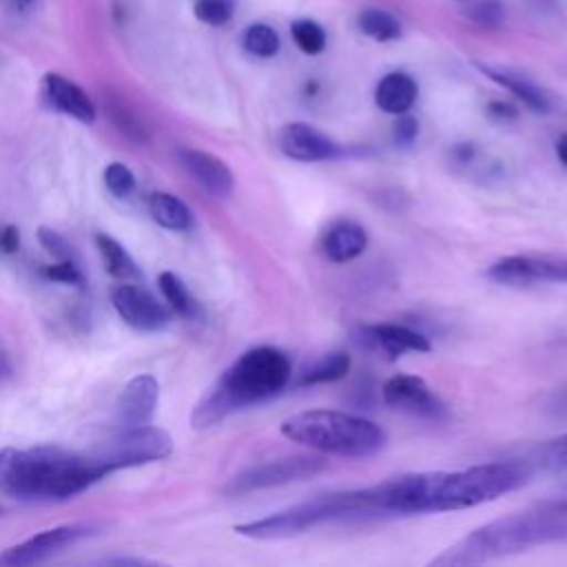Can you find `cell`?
Wrapping results in <instances>:
<instances>
[{"label": "cell", "mask_w": 567, "mask_h": 567, "mask_svg": "<svg viewBox=\"0 0 567 567\" xmlns=\"http://www.w3.org/2000/svg\"><path fill=\"white\" fill-rule=\"evenodd\" d=\"M104 184L113 197H128L135 190V175L128 166L113 162L104 168Z\"/></svg>", "instance_id": "29"}, {"label": "cell", "mask_w": 567, "mask_h": 567, "mask_svg": "<svg viewBox=\"0 0 567 567\" xmlns=\"http://www.w3.org/2000/svg\"><path fill=\"white\" fill-rule=\"evenodd\" d=\"M419 135V122L414 115L410 113H401L396 115V122L392 126V140L399 144V146H410Z\"/></svg>", "instance_id": "34"}, {"label": "cell", "mask_w": 567, "mask_h": 567, "mask_svg": "<svg viewBox=\"0 0 567 567\" xmlns=\"http://www.w3.org/2000/svg\"><path fill=\"white\" fill-rule=\"evenodd\" d=\"M365 246H368L365 228L354 221H348V219L332 224L321 239L323 255L334 264L352 261L354 257H359L365 250Z\"/></svg>", "instance_id": "18"}, {"label": "cell", "mask_w": 567, "mask_h": 567, "mask_svg": "<svg viewBox=\"0 0 567 567\" xmlns=\"http://www.w3.org/2000/svg\"><path fill=\"white\" fill-rule=\"evenodd\" d=\"M374 514L361 496V489L339 492V494H323L281 512L268 514L264 518H255L248 523L235 525V532L246 538L255 540H277L303 534L317 525L330 520H346V518H361Z\"/></svg>", "instance_id": "6"}, {"label": "cell", "mask_w": 567, "mask_h": 567, "mask_svg": "<svg viewBox=\"0 0 567 567\" xmlns=\"http://www.w3.org/2000/svg\"><path fill=\"white\" fill-rule=\"evenodd\" d=\"M357 27L363 35L377 42H392L401 38V22L385 9L365 7L357 16Z\"/></svg>", "instance_id": "23"}, {"label": "cell", "mask_w": 567, "mask_h": 567, "mask_svg": "<svg viewBox=\"0 0 567 567\" xmlns=\"http://www.w3.org/2000/svg\"><path fill=\"white\" fill-rule=\"evenodd\" d=\"M465 16L483 29H498L505 20V7L501 0H476L467 7Z\"/></svg>", "instance_id": "28"}, {"label": "cell", "mask_w": 567, "mask_h": 567, "mask_svg": "<svg viewBox=\"0 0 567 567\" xmlns=\"http://www.w3.org/2000/svg\"><path fill=\"white\" fill-rule=\"evenodd\" d=\"M350 357L346 352H332L312 363L308 370L301 372L297 385H317V383H332L348 374Z\"/></svg>", "instance_id": "25"}, {"label": "cell", "mask_w": 567, "mask_h": 567, "mask_svg": "<svg viewBox=\"0 0 567 567\" xmlns=\"http://www.w3.org/2000/svg\"><path fill=\"white\" fill-rule=\"evenodd\" d=\"M241 47L255 58H272L281 49L279 33L266 22H252L241 33Z\"/></svg>", "instance_id": "26"}, {"label": "cell", "mask_w": 567, "mask_h": 567, "mask_svg": "<svg viewBox=\"0 0 567 567\" xmlns=\"http://www.w3.org/2000/svg\"><path fill=\"white\" fill-rule=\"evenodd\" d=\"M556 155H558V159L567 166V133H563V135L558 137V142H556Z\"/></svg>", "instance_id": "37"}, {"label": "cell", "mask_w": 567, "mask_h": 567, "mask_svg": "<svg viewBox=\"0 0 567 567\" xmlns=\"http://www.w3.org/2000/svg\"><path fill=\"white\" fill-rule=\"evenodd\" d=\"M157 284H159V290H162V295L168 301L173 312H177L184 319H193V317L199 315L197 299L190 295L186 284L175 272H168V270L162 272L157 277Z\"/></svg>", "instance_id": "24"}, {"label": "cell", "mask_w": 567, "mask_h": 567, "mask_svg": "<svg viewBox=\"0 0 567 567\" xmlns=\"http://www.w3.org/2000/svg\"><path fill=\"white\" fill-rule=\"evenodd\" d=\"M104 472L91 454L40 445L0 450V494L20 501H64L100 481Z\"/></svg>", "instance_id": "3"}, {"label": "cell", "mask_w": 567, "mask_h": 567, "mask_svg": "<svg viewBox=\"0 0 567 567\" xmlns=\"http://www.w3.org/2000/svg\"><path fill=\"white\" fill-rule=\"evenodd\" d=\"M279 148L295 162H323L343 155V148L306 122H290L279 131Z\"/></svg>", "instance_id": "13"}, {"label": "cell", "mask_w": 567, "mask_h": 567, "mask_svg": "<svg viewBox=\"0 0 567 567\" xmlns=\"http://www.w3.org/2000/svg\"><path fill=\"white\" fill-rule=\"evenodd\" d=\"M383 401L401 412L419 419L439 421L445 414L443 403L432 394L430 385L414 374H394L383 383Z\"/></svg>", "instance_id": "11"}, {"label": "cell", "mask_w": 567, "mask_h": 567, "mask_svg": "<svg viewBox=\"0 0 567 567\" xmlns=\"http://www.w3.org/2000/svg\"><path fill=\"white\" fill-rule=\"evenodd\" d=\"M416 95H419L416 80L403 71H392L383 75L374 89L377 106L390 115L408 113L416 102Z\"/></svg>", "instance_id": "19"}, {"label": "cell", "mask_w": 567, "mask_h": 567, "mask_svg": "<svg viewBox=\"0 0 567 567\" xmlns=\"http://www.w3.org/2000/svg\"><path fill=\"white\" fill-rule=\"evenodd\" d=\"M42 275L47 279H51V281H58V284L78 286V288L84 286V277H82L80 268L71 259H58L55 264L42 266Z\"/></svg>", "instance_id": "32"}, {"label": "cell", "mask_w": 567, "mask_h": 567, "mask_svg": "<svg viewBox=\"0 0 567 567\" xmlns=\"http://www.w3.org/2000/svg\"><path fill=\"white\" fill-rule=\"evenodd\" d=\"M18 2H22V4H27V2H31V0H18Z\"/></svg>", "instance_id": "38"}, {"label": "cell", "mask_w": 567, "mask_h": 567, "mask_svg": "<svg viewBox=\"0 0 567 567\" xmlns=\"http://www.w3.org/2000/svg\"><path fill=\"white\" fill-rule=\"evenodd\" d=\"M0 372H2V357H0Z\"/></svg>", "instance_id": "39"}, {"label": "cell", "mask_w": 567, "mask_h": 567, "mask_svg": "<svg viewBox=\"0 0 567 567\" xmlns=\"http://www.w3.org/2000/svg\"><path fill=\"white\" fill-rule=\"evenodd\" d=\"M195 18L210 27H221L233 16V2L230 0H197L195 2Z\"/></svg>", "instance_id": "31"}, {"label": "cell", "mask_w": 567, "mask_h": 567, "mask_svg": "<svg viewBox=\"0 0 567 567\" xmlns=\"http://www.w3.org/2000/svg\"><path fill=\"white\" fill-rule=\"evenodd\" d=\"M148 213L159 226L168 230L182 233V230H190L195 224L190 208L171 193H153L148 199Z\"/></svg>", "instance_id": "21"}, {"label": "cell", "mask_w": 567, "mask_h": 567, "mask_svg": "<svg viewBox=\"0 0 567 567\" xmlns=\"http://www.w3.org/2000/svg\"><path fill=\"white\" fill-rule=\"evenodd\" d=\"M485 275L509 288L563 284L567 281V259L556 255H509L494 261Z\"/></svg>", "instance_id": "9"}, {"label": "cell", "mask_w": 567, "mask_h": 567, "mask_svg": "<svg viewBox=\"0 0 567 567\" xmlns=\"http://www.w3.org/2000/svg\"><path fill=\"white\" fill-rule=\"evenodd\" d=\"M157 396H159V385H157L155 377H151V374L133 377L124 385V390L117 399V423L124 430L148 425L155 414Z\"/></svg>", "instance_id": "15"}, {"label": "cell", "mask_w": 567, "mask_h": 567, "mask_svg": "<svg viewBox=\"0 0 567 567\" xmlns=\"http://www.w3.org/2000/svg\"><path fill=\"white\" fill-rule=\"evenodd\" d=\"M536 463L547 470H563L567 467V434L545 441L536 450Z\"/></svg>", "instance_id": "30"}, {"label": "cell", "mask_w": 567, "mask_h": 567, "mask_svg": "<svg viewBox=\"0 0 567 567\" xmlns=\"http://www.w3.org/2000/svg\"><path fill=\"white\" fill-rule=\"evenodd\" d=\"M173 452V439L168 436L166 430L153 427V425H140V427H128L113 441L104 443L91 456L100 465V470L106 474L122 470V467H133L151 461H162Z\"/></svg>", "instance_id": "7"}, {"label": "cell", "mask_w": 567, "mask_h": 567, "mask_svg": "<svg viewBox=\"0 0 567 567\" xmlns=\"http://www.w3.org/2000/svg\"><path fill=\"white\" fill-rule=\"evenodd\" d=\"M91 527L89 525H60L53 529H44L0 554V565L9 567H20V565H33L42 563L49 556L62 551L64 547L78 543L80 538L89 536Z\"/></svg>", "instance_id": "10"}, {"label": "cell", "mask_w": 567, "mask_h": 567, "mask_svg": "<svg viewBox=\"0 0 567 567\" xmlns=\"http://www.w3.org/2000/svg\"><path fill=\"white\" fill-rule=\"evenodd\" d=\"M476 69L487 75L492 82H496L498 86L507 89L512 95H516L527 109L536 111V113H549L551 111V100L547 95L545 89H540L538 84H534L532 80H527L520 73L507 71V69H494V66H485L481 62H476Z\"/></svg>", "instance_id": "20"}, {"label": "cell", "mask_w": 567, "mask_h": 567, "mask_svg": "<svg viewBox=\"0 0 567 567\" xmlns=\"http://www.w3.org/2000/svg\"><path fill=\"white\" fill-rule=\"evenodd\" d=\"M292 363L279 348L257 346L246 350L197 403L190 416L193 427H210L241 408L277 396L288 385Z\"/></svg>", "instance_id": "4"}, {"label": "cell", "mask_w": 567, "mask_h": 567, "mask_svg": "<svg viewBox=\"0 0 567 567\" xmlns=\"http://www.w3.org/2000/svg\"><path fill=\"white\" fill-rule=\"evenodd\" d=\"M38 239L44 246V250L53 255V259H71V246L66 244V239L58 230L40 226L38 228Z\"/></svg>", "instance_id": "33"}, {"label": "cell", "mask_w": 567, "mask_h": 567, "mask_svg": "<svg viewBox=\"0 0 567 567\" xmlns=\"http://www.w3.org/2000/svg\"><path fill=\"white\" fill-rule=\"evenodd\" d=\"M111 301L117 315L135 330L153 332L171 321V312L148 290L135 284L124 281L115 286L111 292Z\"/></svg>", "instance_id": "12"}, {"label": "cell", "mask_w": 567, "mask_h": 567, "mask_svg": "<svg viewBox=\"0 0 567 567\" xmlns=\"http://www.w3.org/2000/svg\"><path fill=\"white\" fill-rule=\"evenodd\" d=\"M281 434L292 443L352 458L374 456L385 445L381 425L365 416L337 410L297 412L281 423Z\"/></svg>", "instance_id": "5"}, {"label": "cell", "mask_w": 567, "mask_h": 567, "mask_svg": "<svg viewBox=\"0 0 567 567\" xmlns=\"http://www.w3.org/2000/svg\"><path fill=\"white\" fill-rule=\"evenodd\" d=\"M532 476L527 461H494L456 472L403 474L365 487L377 514L456 512L489 503L523 487Z\"/></svg>", "instance_id": "1"}, {"label": "cell", "mask_w": 567, "mask_h": 567, "mask_svg": "<svg viewBox=\"0 0 567 567\" xmlns=\"http://www.w3.org/2000/svg\"><path fill=\"white\" fill-rule=\"evenodd\" d=\"M368 346L385 352L390 359L401 357L403 352H430L432 343L421 332L399 326V323H372L361 330Z\"/></svg>", "instance_id": "17"}, {"label": "cell", "mask_w": 567, "mask_h": 567, "mask_svg": "<svg viewBox=\"0 0 567 567\" xmlns=\"http://www.w3.org/2000/svg\"><path fill=\"white\" fill-rule=\"evenodd\" d=\"M563 540H567V498L545 501L525 512H516L472 529L467 536L434 556L427 565H481L501 556L518 554L534 545Z\"/></svg>", "instance_id": "2"}, {"label": "cell", "mask_w": 567, "mask_h": 567, "mask_svg": "<svg viewBox=\"0 0 567 567\" xmlns=\"http://www.w3.org/2000/svg\"><path fill=\"white\" fill-rule=\"evenodd\" d=\"M326 465H328V461L323 456H317V454L284 456V458H275V461L255 465V467L237 474L228 483L226 489L230 494H246V492H255V489L279 487V485H286V483L306 481V478L319 474L321 470H326Z\"/></svg>", "instance_id": "8"}, {"label": "cell", "mask_w": 567, "mask_h": 567, "mask_svg": "<svg viewBox=\"0 0 567 567\" xmlns=\"http://www.w3.org/2000/svg\"><path fill=\"white\" fill-rule=\"evenodd\" d=\"M95 246L102 255V261H104V268L109 275H113L115 279H122V281L140 279V268H137L135 259L126 252V248L117 239H113L111 235L97 233Z\"/></svg>", "instance_id": "22"}, {"label": "cell", "mask_w": 567, "mask_h": 567, "mask_svg": "<svg viewBox=\"0 0 567 567\" xmlns=\"http://www.w3.org/2000/svg\"><path fill=\"white\" fill-rule=\"evenodd\" d=\"M177 159L184 171L213 197H228L235 188L233 171L226 162L208 151L184 146L177 151Z\"/></svg>", "instance_id": "14"}, {"label": "cell", "mask_w": 567, "mask_h": 567, "mask_svg": "<svg viewBox=\"0 0 567 567\" xmlns=\"http://www.w3.org/2000/svg\"><path fill=\"white\" fill-rule=\"evenodd\" d=\"M42 91H44L49 106H53L55 111H60L78 122H84V124L95 122V104L84 93V89L78 86L75 82H71L69 78H64L60 73H47L42 78Z\"/></svg>", "instance_id": "16"}, {"label": "cell", "mask_w": 567, "mask_h": 567, "mask_svg": "<svg viewBox=\"0 0 567 567\" xmlns=\"http://www.w3.org/2000/svg\"><path fill=\"white\" fill-rule=\"evenodd\" d=\"M487 113H489L494 120H514V117L518 115V111H516L514 104L501 102V100L489 102V104H487Z\"/></svg>", "instance_id": "36"}, {"label": "cell", "mask_w": 567, "mask_h": 567, "mask_svg": "<svg viewBox=\"0 0 567 567\" xmlns=\"http://www.w3.org/2000/svg\"><path fill=\"white\" fill-rule=\"evenodd\" d=\"M20 248V233L16 226H0V255H13Z\"/></svg>", "instance_id": "35"}, {"label": "cell", "mask_w": 567, "mask_h": 567, "mask_svg": "<svg viewBox=\"0 0 567 567\" xmlns=\"http://www.w3.org/2000/svg\"><path fill=\"white\" fill-rule=\"evenodd\" d=\"M290 33L295 44L299 47V51H303L306 55H319L326 49L328 35L326 29L310 18H299L290 24Z\"/></svg>", "instance_id": "27"}]
</instances>
